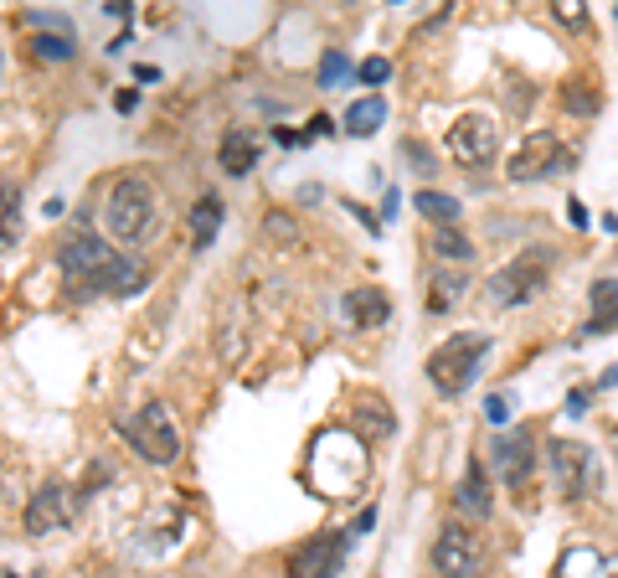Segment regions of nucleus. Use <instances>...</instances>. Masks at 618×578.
I'll return each instance as SVG.
<instances>
[{
  "mask_svg": "<svg viewBox=\"0 0 618 578\" xmlns=\"http://www.w3.org/2000/svg\"><path fill=\"white\" fill-rule=\"evenodd\" d=\"M356 78L367 83V88H382V83L392 78V62H386V58H367L361 67H356Z\"/></svg>",
  "mask_w": 618,
  "mask_h": 578,
  "instance_id": "bb28decb",
  "label": "nucleus"
},
{
  "mask_svg": "<svg viewBox=\"0 0 618 578\" xmlns=\"http://www.w3.org/2000/svg\"><path fill=\"white\" fill-rule=\"evenodd\" d=\"M350 212H356V222H361L367 233H382V222L371 218V212H367V207H361V201H350Z\"/></svg>",
  "mask_w": 618,
  "mask_h": 578,
  "instance_id": "473e14b6",
  "label": "nucleus"
},
{
  "mask_svg": "<svg viewBox=\"0 0 618 578\" xmlns=\"http://www.w3.org/2000/svg\"><path fill=\"white\" fill-rule=\"evenodd\" d=\"M21 243V192L16 181H5V254H16Z\"/></svg>",
  "mask_w": 618,
  "mask_h": 578,
  "instance_id": "b1692460",
  "label": "nucleus"
},
{
  "mask_svg": "<svg viewBox=\"0 0 618 578\" xmlns=\"http://www.w3.org/2000/svg\"><path fill=\"white\" fill-rule=\"evenodd\" d=\"M32 47H37V58H47V62H67L77 52L73 37H37Z\"/></svg>",
  "mask_w": 618,
  "mask_h": 578,
  "instance_id": "a878e982",
  "label": "nucleus"
},
{
  "mask_svg": "<svg viewBox=\"0 0 618 578\" xmlns=\"http://www.w3.org/2000/svg\"><path fill=\"white\" fill-rule=\"evenodd\" d=\"M480 568H484V553H480V542H474V532H469L459 517L444 521L438 538H433V574L438 578H480Z\"/></svg>",
  "mask_w": 618,
  "mask_h": 578,
  "instance_id": "9d476101",
  "label": "nucleus"
},
{
  "mask_svg": "<svg viewBox=\"0 0 618 578\" xmlns=\"http://www.w3.org/2000/svg\"><path fill=\"white\" fill-rule=\"evenodd\" d=\"M454 506H459V517H474L484 521L495 512V501H490V476H484V459H469L464 465V480L459 491H454Z\"/></svg>",
  "mask_w": 618,
  "mask_h": 578,
  "instance_id": "4468645a",
  "label": "nucleus"
},
{
  "mask_svg": "<svg viewBox=\"0 0 618 578\" xmlns=\"http://www.w3.org/2000/svg\"><path fill=\"white\" fill-rule=\"evenodd\" d=\"M217 165H222L232 181L252 176V171H258V135H252V130H227L222 145H217Z\"/></svg>",
  "mask_w": 618,
  "mask_h": 578,
  "instance_id": "dca6fc26",
  "label": "nucleus"
},
{
  "mask_svg": "<svg viewBox=\"0 0 618 578\" xmlns=\"http://www.w3.org/2000/svg\"><path fill=\"white\" fill-rule=\"evenodd\" d=\"M135 78H139V83H160V67H145V62H139Z\"/></svg>",
  "mask_w": 618,
  "mask_h": 578,
  "instance_id": "4c0bfd02",
  "label": "nucleus"
},
{
  "mask_svg": "<svg viewBox=\"0 0 618 578\" xmlns=\"http://www.w3.org/2000/svg\"><path fill=\"white\" fill-rule=\"evenodd\" d=\"M145 284H150V269H145L135 254H119V263H114V274H109V290H103V295L129 299V295H139Z\"/></svg>",
  "mask_w": 618,
  "mask_h": 578,
  "instance_id": "5701e85b",
  "label": "nucleus"
},
{
  "mask_svg": "<svg viewBox=\"0 0 618 578\" xmlns=\"http://www.w3.org/2000/svg\"><path fill=\"white\" fill-rule=\"evenodd\" d=\"M114 109H119V114H135V109H139V88H124V94L114 99Z\"/></svg>",
  "mask_w": 618,
  "mask_h": 578,
  "instance_id": "2f4dec72",
  "label": "nucleus"
},
{
  "mask_svg": "<svg viewBox=\"0 0 618 578\" xmlns=\"http://www.w3.org/2000/svg\"><path fill=\"white\" fill-rule=\"evenodd\" d=\"M341 78H350V58L341 47H330L325 58H320V88H341Z\"/></svg>",
  "mask_w": 618,
  "mask_h": 578,
  "instance_id": "393cba45",
  "label": "nucleus"
},
{
  "mask_svg": "<svg viewBox=\"0 0 618 578\" xmlns=\"http://www.w3.org/2000/svg\"><path fill=\"white\" fill-rule=\"evenodd\" d=\"M382 124H386V99L382 94H367V99H356L346 109V135L350 140H371Z\"/></svg>",
  "mask_w": 618,
  "mask_h": 578,
  "instance_id": "6ab92c4d",
  "label": "nucleus"
},
{
  "mask_svg": "<svg viewBox=\"0 0 618 578\" xmlns=\"http://www.w3.org/2000/svg\"><path fill=\"white\" fill-rule=\"evenodd\" d=\"M593 388H598V393H603V388H618V361H614V367H608V372H603L598 382H593Z\"/></svg>",
  "mask_w": 618,
  "mask_h": 578,
  "instance_id": "e433bc0d",
  "label": "nucleus"
},
{
  "mask_svg": "<svg viewBox=\"0 0 618 578\" xmlns=\"http://www.w3.org/2000/svg\"><path fill=\"white\" fill-rule=\"evenodd\" d=\"M484 419L495 423V429H505V423H510V398H505V393H490V398H484Z\"/></svg>",
  "mask_w": 618,
  "mask_h": 578,
  "instance_id": "c85d7f7f",
  "label": "nucleus"
},
{
  "mask_svg": "<svg viewBox=\"0 0 618 578\" xmlns=\"http://www.w3.org/2000/svg\"><path fill=\"white\" fill-rule=\"evenodd\" d=\"M5 578H21V574H16V568H5Z\"/></svg>",
  "mask_w": 618,
  "mask_h": 578,
  "instance_id": "ea45409f",
  "label": "nucleus"
},
{
  "mask_svg": "<svg viewBox=\"0 0 618 578\" xmlns=\"http://www.w3.org/2000/svg\"><path fill=\"white\" fill-rule=\"evenodd\" d=\"M557 99H561V109L572 114V120H593L603 109V88L593 78H567L557 88Z\"/></svg>",
  "mask_w": 618,
  "mask_h": 578,
  "instance_id": "a211bd4d",
  "label": "nucleus"
},
{
  "mask_svg": "<svg viewBox=\"0 0 618 578\" xmlns=\"http://www.w3.org/2000/svg\"><path fill=\"white\" fill-rule=\"evenodd\" d=\"M546 284H552V248H526L484 280V295L500 310H521V305H536L546 295Z\"/></svg>",
  "mask_w": 618,
  "mask_h": 578,
  "instance_id": "20e7f679",
  "label": "nucleus"
},
{
  "mask_svg": "<svg viewBox=\"0 0 618 578\" xmlns=\"http://www.w3.org/2000/svg\"><path fill=\"white\" fill-rule=\"evenodd\" d=\"M572 150L557 140V130H531L510 160H505V176L510 181H541V176H561V171H572Z\"/></svg>",
  "mask_w": 618,
  "mask_h": 578,
  "instance_id": "0eeeda50",
  "label": "nucleus"
},
{
  "mask_svg": "<svg viewBox=\"0 0 618 578\" xmlns=\"http://www.w3.org/2000/svg\"><path fill=\"white\" fill-rule=\"evenodd\" d=\"M73 512H77V491L67 480H47L37 496L26 501V512H21V527L32 532V538H52L62 527H73Z\"/></svg>",
  "mask_w": 618,
  "mask_h": 578,
  "instance_id": "9b49d317",
  "label": "nucleus"
},
{
  "mask_svg": "<svg viewBox=\"0 0 618 578\" xmlns=\"http://www.w3.org/2000/svg\"><path fill=\"white\" fill-rule=\"evenodd\" d=\"M124 434L150 465H175V455H181V423L160 398L145 403L135 419H124Z\"/></svg>",
  "mask_w": 618,
  "mask_h": 578,
  "instance_id": "423d86ee",
  "label": "nucleus"
},
{
  "mask_svg": "<svg viewBox=\"0 0 618 578\" xmlns=\"http://www.w3.org/2000/svg\"><path fill=\"white\" fill-rule=\"evenodd\" d=\"M490 346H495V341L484 336V331H454V336L438 341V346L428 352V361H423L428 382H433V393H438V398H459L464 388L480 378L484 357H490Z\"/></svg>",
  "mask_w": 618,
  "mask_h": 578,
  "instance_id": "7ed1b4c3",
  "label": "nucleus"
},
{
  "mask_svg": "<svg viewBox=\"0 0 618 578\" xmlns=\"http://www.w3.org/2000/svg\"><path fill=\"white\" fill-rule=\"evenodd\" d=\"M350 542H356V532H335V527L314 532L284 558V578H335L350 558Z\"/></svg>",
  "mask_w": 618,
  "mask_h": 578,
  "instance_id": "6e6552de",
  "label": "nucleus"
},
{
  "mask_svg": "<svg viewBox=\"0 0 618 578\" xmlns=\"http://www.w3.org/2000/svg\"><path fill=\"white\" fill-rule=\"evenodd\" d=\"M567 222H572V227H588V207H582L578 197L567 201Z\"/></svg>",
  "mask_w": 618,
  "mask_h": 578,
  "instance_id": "72a5a7b5",
  "label": "nucleus"
},
{
  "mask_svg": "<svg viewBox=\"0 0 618 578\" xmlns=\"http://www.w3.org/2000/svg\"><path fill=\"white\" fill-rule=\"evenodd\" d=\"M26 26H52V32H58V37H73V21L67 16H52V11H26Z\"/></svg>",
  "mask_w": 618,
  "mask_h": 578,
  "instance_id": "cd10ccee",
  "label": "nucleus"
},
{
  "mask_svg": "<svg viewBox=\"0 0 618 578\" xmlns=\"http://www.w3.org/2000/svg\"><path fill=\"white\" fill-rule=\"evenodd\" d=\"M346 320L350 325H361V331H376L392 320V295L376 290V284H356L346 295Z\"/></svg>",
  "mask_w": 618,
  "mask_h": 578,
  "instance_id": "2eb2a0df",
  "label": "nucleus"
},
{
  "mask_svg": "<svg viewBox=\"0 0 618 578\" xmlns=\"http://www.w3.org/2000/svg\"><path fill=\"white\" fill-rule=\"evenodd\" d=\"M325 135H335V120H325V114H314V120H309V130L299 135V140H325Z\"/></svg>",
  "mask_w": 618,
  "mask_h": 578,
  "instance_id": "7c9ffc66",
  "label": "nucleus"
},
{
  "mask_svg": "<svg viewBox=\"0 0 618 578\" xmlns=\"http://www.w3.org/2000/svg\"><path fill=\"white\" fill-rule=\"evenodd\" d=\"M608 444H614V465H618V419L608 423Z\"/></svg>",
  "mask_w": 618,
  "mask_h": 578,
  "instance_id": "58836bf2",
  "label": "nucleus"
},
{
  "mask_svg": "<svg viewBox=\"0 0 618 578\" xmlns=\"http://www.w3.org/2000/svg\"><path fill=\"white\" fill-rule=\"evenodd\" d=\"M490 465H495V476L510 485V491H526L531 476H536V439L531 429H500V434L490 439Z\"/></svg>",
  "mask_w": 618,
  "mask_h": 578,
  "instance_id": "f8f14e48",
  "label": "nucleus"
},
{
  "mask_svg": "<svg viewBox=\"0 0 618 578\" xmlns=\"http://www.w3.org/2000/svg\"><path fill=\"white\" fill-rule=\"evenodd\" d=\"M397 201H403V197H397V186H386V197H382V218H397Z\"/></svg>",
  "mask_w": 618,
  "mask_h": 578,
  "instance_id": "f704fd0d",
  "label": "nucleus"
},
{
  "mask_svg": "<svg viewBox=\"0 0 618 578\" xmlns=\"http://www.w3.org/2000/svg\"><path fill=\"white\" fill-rule=\"evenodd\" d=\"M403 156L412 160V165H418V176H433V156H428V150H423L418 140H407V145H403Z\"/></svg>",
  "mask_w": 618,
  "mask_h": 578,
  "instance_id": "c756f323",
  "label": "nucleus"
},
{
  "mask_svg": "<svg viewBox=\"0 0 618 578\" xmlns=\"http://www.w3.org/2000/svg\"><path fill=\"white\" fill-rule=\"evenodd\" d=\"M428 254H438L444 263L464 269V263L474 259V243L464 238V227H433V233H428Z\"/></svg>",
  "mask_w": 618,
  "mask_h": 578,
  "instance_id": "4be33fe9",
  "label": "nucleus"
},
{
  "mask_svg": "<svg viewBox=\"0 0 618 578\" xmlns=\"http://www.w3.org/2000/svg\"><path fill=\"white\" fill-rule=\"evenodd\" d=\"M546 470H552V485H557L561 501H582L598 491V455L582 444V439H552L546 444Z\"/></svg>",
  "mask_w": 618,
  "mask_h": 578,
  "instance_id": "39448f33",
  "label": "nucleus"
},
{
  "mask_svg": "<svg viewBox=\"0 0 618 578\" xmlns=\"http://www.w3.org/2000/svg\"><path fill=\"white\" fill-rule=\"evenodd\" d=\"M412 207L428 218V227H459L464 222V207L459 197H448V192H433V186H423L418 197H412Z\"/></svg>",
  "mask_w": 618,
  "mask_h": 578,
  "instance_id": "aec40b11",
  "label": "nucleus"
},
{
  "mask_svg": "<svg viewBox=\"0 0 618 578\" xmlns=\"http://www.w3.org/2000/svg\"><path fill=\"white\" fill-rule=\"evenodd\" d=\"M588 305H593V316H588V325L578 331V341L618 331V280H598V284H593V290H588Z\"/></svg>",
  "mask_w": 618,
  "mask_h": 578,
  "instance_id": "f3484780",
  "label": "nucleus"
},
{
  "mask_svg": "<svg viewBox=\"0 0 618 578\" xmlns=\"http://www.w3.org/2000/svg\"><path fill=\"white\" fill-rule=\"evenodd\" d=\"M222 197L217 192H201V197L191 201V212H186V233H191V254H212L217 233H222Z\"/></svg>",
  "mask_w": 618,
  "mask_h": 578,
  "instance_id": "ddd939ff",
  "label": "nucleus"
},
{
  "mask_svg": "<svg viewBox=\"0 0 618 578\" xmlns=\"http://www.w3.org/2000/svg\"><path fill=\"white\" fill-rule=\"evenodd\" d=\"M103 227L109 238L124 243V248H139L160 233V192H154L150 176H119L103 197Z\"/></svg>",
  "mask_w": 618,
  "mask_h": 578,
  "instance_id": "f257e3e1",
  "label": "nucleus"
},
{
  "mask_svg": "<svg viewBox=\"0 0 618 578\" xmlns=\"http://www.w3.org/2000/svg\"><path fill=\"white\" fill-rule=\"evenodd\" d=\"M582 408H588V388H578V393L567 398V414H582Z\"/></svg>",
  "mask_w": 618,
  "mask_h": 578,
  "instance_id": "c9c22d12",
  "label": "nucleus"
},
{
  "mask_svg": "<svg viewBox=\"0 0 618 578\" xmlns=\"http://www.w3.org/2000/svg\"><path fill=\"white\" fill-rule=\"evenodd\" d=\"M464 290H469V274H464V269H438L433 284H428V316H444L448 305H459Z\"/></svg>",
  "mask_w": 618,
  "mask_h": 578,
  "instance_id": "412c9836",
  "label": "nucleus"
},
{
  "mask_svg": "<svg viewBox=\"0 0 618 578\" xmlns=\"http://www.w3.org/2000/svg\"><path fill=\"white\" fill-rule=\"evenodd\" d=\"M114 263H119V254L103 243V233H94V227H67V233L58 238V274L67 280L73 299L103 295Z\"/></svg>",
  "mask_w": 618,
  "mask_h": 578,
  "instance_id": "f03ea898",
  "label": "nucleus"
},
{
  "mask_svg": "<svg viewBox=\"0 0 618 578\" xmlns=\"http://www.w3.org/2000/svg\"><path fill=\"white\" fill-rule=\"evenodd\" d=\"M448 156L459 160L464 171H484L500 156V124L490 114H459V124L448 130Z\"/></svg>",
  "mask_w": 618,
  "mask_h": 578,
  "instance_id": "1a4fd4ad",
  "label": "nucleus"
}]
</instances>
